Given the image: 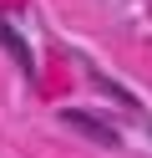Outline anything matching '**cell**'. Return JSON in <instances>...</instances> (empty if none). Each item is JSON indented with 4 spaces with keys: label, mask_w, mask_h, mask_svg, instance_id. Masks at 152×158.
Instances as JSON below:
<instances>
[{
    "label": "cell",
    "mask_w": 152,
    "mask_h": 158,
    "mask_svg": "<svg viewBox=\"0 0 152 158\" xmlns=\"http://www.w3.org/2000/svg\"><path fill=\"white\" fill-rule=\"evenodd\" d=\"M66 123L71 127H81L86 138H96V143H107V148H117V133H111L101 117H86V112H66Z\"/></svg>",
    "instance_id": "cell-1"
}]
</instances>
